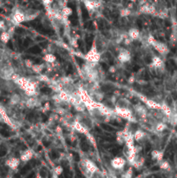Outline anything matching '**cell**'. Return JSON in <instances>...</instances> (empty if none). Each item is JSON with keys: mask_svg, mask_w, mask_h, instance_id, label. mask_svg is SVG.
Masks as SVG:
<instances>
[{"mask_svg": "<svg viewBox=\"0 0 177 178\" xmlns=\"http://www.w3.org/2000/svg\"><path fill=\"white\" fill-rule=\"evenodd\" d=\"M84 4L89 11H95V9H97L100 6V3L95 1V0H84Z\"/></svg>", "mask_w": 177, "mask_h": 178, "instance_id": "obj_17", "label": "cell"}, {"mask_svg": "<svg viewBox=\"0 0 177 178\" xmlns=\"http://www.w3.org/2000/svg\"><path fill=\"white\" fill-rule=\"evenodd\" d=\"M40 104H41V102L39 101V99H38V98L36 96H30L28 99L26 100V102H25V105L28 108H30V109L39 106V105H40Z\"/></svg>", "mask_w": 177, "mask_h": 178, "instance_id": "obj_18", "label": "cell"}, {"mask_svg": "<svg viewBox=\"0 0 177 178\" xmlns=\"http://www.w3.org/2000/svg\"><path fill=\"white\" fill-rule=\"evenodd\" d=\"M130 2H133V3H135V2H136V0H129Z\"/></svg>", "mask_w": 177, "mask_h": 178, "instance_id": "obj_43", "label": "cell"}, {"mask_svg": "<svg viewBox=\"0 0 177 178\" xmlns=\"http://www.w3.org/2000/svg\"><path fill=\"white\" fill-rule=\"evenodd\" d=\"M163 155H164L163 151H161V150H158V149H154L151 152V157H152V159L153 160H155L157 163L162 161L163 159Z\"/></svg>", "mask_w": 177, "mask_h": 178, "instance_id": "obj_20", "label": "cell"}, {"mask_svg": "<svg viewBox=\"0 0 177 178\" xmlns=\"http://www.w3.org/2000/svg\"><path fill=\"white\" fill-rule=\"evenodd\" d=\"M131 10L129 8H123L120 11V16L122 17H127L131 15Z\"/></svg>", "mask_w": 177, "mask_h": 178, "instance_id": "obj_33", "label": "cell"}, {"mask_svg": "<svg viewBox=\"0 0 177 178\" xmlns=\"http://www.w3.org/2000/svg\"><path fill=\"white\" fill-rule=\"evenodd\" d=\"M44 60L47 63V64H54L56 60V57L54 54L52 53H46L44 56Z\"/></svg>", "mask_w": 177, "mask_h": 178, "instance_id": "obj_25", "label": "cell"}, {"mask_svg": "<svg viewBox=\"0 0 177 178\" xmlns=\"http://www.w3.org/2000/svg\"><path fill=\"white\" fill-rule=\"evenodd\" d=\"M117 59L118 61L122 64H126L129 63L131 60V53L129 50H126V49H122L119 53H118L117 56Z\"/></svg>", "mask_w": 177, "mask_h": 178, "instance_id": "obj_7", "label": "cell"}, {"mask_svg": "<svg viewBox=\"0 0 177 178\" xmlns=\"http://www.w3.org/2000/svg\"><path fill=\"white\" fill-rule=\"evenodd\" d=\"M86 136H87V138L89 139V141L90 142V143H91L94 147H96V141H95V138L89 132H88V133L86 134Z\"/></svg>", "mask_w": 177, "mask_h": 178, "instance_id": "obj_36", "label": "cell"}, {"mask_svg": "<svg viewBox=\"0 0 177 178\" xmlns=\"http://www.w3.org/2000/svg\"><path fill=\"white\" fill-rule=\"evenodd\" d=\"M133 173H134L133 168L130 167L126 171H124V173L122 175V177H124V178H131L133 176Z\"/></svg>", "mask_w": 177, "mask_h": 178, "instance_id": "obj_34", "label": "cell"}, {"mask_svg": "<svg viewBox=\"0 0 177 178\" xmlns=\"http://www.w3.org/2000/svg\"><path fill=\"white\" fill-rule=\"evenodd\" d=\"M140 98L143 100V102L150 109H153V110H161V108H162V104L156 102V101H154L152 99H148V98L143 96H140Z\"/></svg>", "mask_w": 177, "mask_h": 178, "instance_id": "obj_8", "label": "cell"}, {"mask_svg": "<svg viewBox=\"0 0 177 178\" xmlns=\"http://www.w3.org/2000/svg\"><path fill=\"white\" fill-rule=\"evenodd\" d=\"M70 44L73 46V47H77L78 46V44H77V39L75 38V37H72L70 40Z\"/></svg>", "mask_w": 177, "mask_h": 178, "instance_id": "obj_37", "label": "cell"}, {"mask_svg": "<svg viewBox=\"0 0 177 178\" xmlns=\"http://www.w3.org/2000/svg\"><path fill=\"white\" fill-rule=\"evenodd\" d=\"M0 116L2 117V120L4 123H5L6 124H8L10 127L14 128V124L12 122V120L11 119V117L9 116L6 110L5 107H3L2 105H0Z\"/></svg>", "mask_w": 177, "mask_h": 178, "instance_id": "obj_10", "label": "cell"}, {"mask_svg": "<svg viewBox=\"0 0 177 178\" xmlns=\"http://www.w3.org/2000/svg\"><path fill=\"white\" fill-rule=\"evenodd\" d=\"M146 40H147L148 44V45H150V46H153V45L156 43V41H157L156 39L154 37V36H152V35H148Z\"/></svg>", "mask_w": 177, "mask_h": 178, "instance_id": "obj_35", "label": "cell"}, {"mask_svg": "<svg viewBox=\"0 0 177 178\" xmlns=\"http://www.w3.org/2000/svg\"><path fill=\"white\" fill-rule=\"evenodd\" d=\"M11 37V36L7 31H4L1 32V34H0V40H1L4 44H7L10 41Z\"/></svg>", "mask_w": 177, "mask_h": 178, "instance_id": "obj_26", "label": "cell"}, {"mask_svg": "<svg viewBox=\"0 0 177 178\" xmlns=\"http://www.w3.org/2000/svg\"><path fill=\"white\" fill-rule=\"evenodd\" d=\"M15 70L12 66L8 64H4L0 68V77L5 81H11L12 76L14 75Z\"/></svg>", "mask_w": 177, "mask_h": 178, "instance_id": "obj_4", "label": "cell"}, {"mask_svg": "<svg viewBox=\"0 0 177 178\" xmlns=\"http://www.w3.org/2000/svg\"><path fill=\"white\" fill-rule=\"evenodd\" d=\"M71 127L74 130L79 132L81 134H84L86 135L89 132V129L83 124V122L81 121H74L71 124Z\"/></svg>", "mask_w": 177, "mask_h": 178, "instance_id": "obj_9", "label": "cell"}, {"mask_svg": "<svg viewBox=\"0 0 177 178\" xmlns=\"http://www.w3.org/2000/svg\"><path fill=\"white\" fill-rule=\"evenodd\" d=\"M167 128V125L164 122H160V123H157L155 124V127H154V130L157 131V132H162L164 130H166Z\"/></svg>", "mask_w": 177, "mask_h": 178, "instance_id": "obj_32", "label": "cell"}, {"mask_svg": "<svg viewBox=\"0 0 177 178\" xmlns=\"http://www.w3.org/2000/svg\"><path fill=\"white\" fill-rule=\"evenodd\" d=\"M21 102V97H20V95H18L17 93H13L11 96V98H10V104L11 105H17L19 103Z\"/></svg>", "mask_w": 177, "mask_h": 178, "instance_id": "obj_23", "label": "cell"}, {"mask_svg": "<svg viewBox=\"0 0 177 178\" xmlns=\"http://www.w3.org/2000/svg\"><path fill=\"white\" fill-rule=\"evenodd\" d=\"M115 113L116 114V116H120L123 119L128 120L129 122L132 123V122H135V117L132 113V110L126 107V106H115Z\"/></svg>", "mask_w": 177, "mask_h": 178, "instance_id": "obj_1", "label": "cell"}, {"mask_svg": "<svg viewBox=\"0 0 177 178\" xmlns=\"http://www.w3.org/2000/svg\"><path fill=\"white\" fill-rule=\"evenodd\" d=\"M84 59L87 62H90V63H95L97 64L100 61L101 59V53L98 50V48L96 46L95 41H94L91 48L89 49V50L85 54L84 56Z\"/></svg>", "mask_w": 177, "mask_h": 178, "instance_id": "obj_2", "label": "cell"}, {"mask_svg": "<svg viewBox=\"0 0 177 178\" xmlns=\"http://www.w3.org/2000/svg\"><path fill=\"white\" fill-rule=\"evenodd\" d=\"M11 21L14 25H20L22 23L25 22V11L21 10H16L11 16Z\"/></svg>", "mask_w": 177, "mask_h": 178, "instance_id": "obj_5", "label": "cell"}, {"mask_svg": "<svg viewBox=\"0 0 177 178\" xmlns=\"http://www.w3.org/2000/svg\"><path fill=\"white\" fill-rule=\"evenodd\" d=\"M128 36L132 39L133 41H135V40H137V39L140 38L141 32H140V31L137 29V28H131V29L129 30Z\"/></svg>", "mask_w": 177, "mask_h": 178, "instance_id": "obj_19", "label": "cell"}, {"mask_svg": "<svg viewBox=\"0 0 177 178\" xmlns=\"http://www.w3.org/2000/svg\"><path fill=\"white\" fill-rule=\"evenodd\" d=\"M161 110H162V112L165 115V116H169L172 113H173V111H172V109L167 104H165V103H163V104H162V108H161Z\"/></svg>", "mask_w": 177, "mask_h": 178, "instance_id": "obj_28", "label": "cell"}, {"mask_svg": "<svg viewBox=\"0 0 177 178\" xmlns=\"http://www.w3.org/2000/svg\"><path fill=\"white\" fill-rule=\"evenodd\" d=\"M3 5H4V3H3V0H0V7H2V6H3Z\"/></svg>", "mask_w": 177, "mask_h": 178, "instance_id": "obj_42", "label": "cell"}, {"mask_svg": "<svg viewBox=\"0 0 177 178\" xmlns=\"http://www.w3.org/2000/svg\"><path fill=\"white\" fill-rule=\"evenodd\" d=\"M64 172V168L61 165H57L56 167H54L53 171H52V176L53 177H58L59 175H61Z\"/></svg>", "mask_w": 177, "mask_h": 178, "instance_id": "obj_29", "label": "cell"}, {"mask_svg": "<svg viewBox=\"0 0 177 178\" xmlns=\"http://www.w3.org/2000/svg\"><path fill=\"white\" fill-rule=\"evenodd\" d=\"M157 52H159L160 54L162 55H166L168 53L169 50H168V47L167 46L166 44L164 43H162V42H159V41H156V43L152 46Z\"/></svg>", "mask_w": 177, "mask_h": 178, "instance_id": "obj_11", "label": "cell"}, {"mask_svg": "<svg viewBox=\"0 0 177 178\" xmlns=\"http://www.w3.org/2000/svg\"><path fill=\"white\" fill-rule=\"evenodd\" d=\"M33 155H34V151L31 149H28L25 150L20 155V157H19V159H20V161L23 162V163H27V162H29L30 160L32 159Z\"/></svg>", "mask_w": 177, "mask_h": 178, "instance_id": "obj_15", "label": "cell"}, {"mask_svg": "<svg viewBox=\"0 0 177 178\" xmlns=\"http://www.w3.org/2000/svg\"><path fill=\"white\" fill-rule=\"evenodd\" d=\"M45 66L46 65L44 64H33L30 69L33 70L34 73H36V74L38 75V74H41L42 73V71L45 68Z\"/></svg>", "mask_w": 177, "mask_h": 178, "instance_id": "obj_24", "label": "cell"}, {"mask_svg": "<svg viewBox=\"0 0 177 178\" xmlns=\"http://www.w3.org/2000/svg\"><path fill=\"white\" fill-rule=\"evenodd\" d=\"M25 22H28L36 19L39 16V14H40V11L33 9H28L25 11Z\"/></svg>", "mask_w": 177, "mask_h": 178, "instance_id": "obj_13", "label": "cell"}, {"mask_svg": "<svg viewBox=\"0 0 177 178\" xmlns=\"http://www.w3.org/2000/svg\"><path fill=\"white\" fill-rule=\"evenodd\" d=\"M73 11L70 7H68V6H64L61 10V13L64 17V19H67L71 14H72Z\"/></svg>", "mask_w": 177, "mask_h": 178, "instance_id": "obj_27", "label": "cell"}, {"mask_svg": "<svg viewBox=\"0 0 177 178\" xmlns=\"http://www.w3.org/2000/svg\"><path fill=\"white\" fill-rule=\"evenodd\" d=\"M80 164H82V169H84V174L86 176H92L94 174L99 171L96 164L89 159L83 160Z\"/></svg>", "mask_w": 177, "mask_h": 178, "instance_id": "obj_3", "label": "cell"}, {"mask_svg": "<svg viewBox=\"0 0 177 178\" xmlns=\"http://www.w3.org/2000/svg\"><path fill=\"white\" fill-rule=\"evenodd\" d=\"M133 135H134V138H135V141L140 142L143 139H144V137L146 136V133L143 130H136L133 133Z\"/></svg>", "mask_w": 177, "mask_h": 178, "instance_id": "obj_22", "label": "cell"}, {"mask_svg": "<svg viewBox=\"0 0 177 178\" xmlns=\"http://www.w3.org/2000/svg\"><path fill=\"white\" fill-rule=\"evenodd\" d=\"M135 111L142 119L147 117V109L143 105H136L135 106Z\"/></svg>", "mask_w": 177, "mask_h": 178, "instance_id": "obj_21", "label": "cell"}, {"mask_svg": "<svg viewBox=\"0 0 177 178\" xmlns=\"http://www.w3.org/2000/svg\"><path fill=\"white\" fill-rule=\"evenodd\" d=\"M135 77L134 76H131L129 78V84H133V83H135Z\"/></svg>", "mask_w": 177, "mask_h": 178, "instance_id": "obj_41", "label": "cell"}, {"mask_svg": "<svg viewBox=\"0 0 177 178\" xmlns=\"http://www.w3.org/2000/svg\"><path fill=\"white\" fill-rule=\"evenodd\" d=\"M158 164H159V167L161 169H163V170H169L170 169V164L166 160L162 159V161L158 162Z\"/></svg>", "mask_w": 177, "mask_h": 178, "instance_id": "obj_30", "label": "cell"}, {"mask_svg": "<svg viewBox=\"0 0 177 178\" xmlns=\"http://www.w3.org/2000/svg\"><path fill=\"white\" fill-rule=\"evenodd\" d=\"M6 31V25L4 20H0V31Z\"/></svg>", "mask_w": 177, "mask_h": 178, "instance_id": "obj_38", "label": "cell"}, {"mask_svg": "<svg viewBox=\"0 0 177 178\" xmlns=\"http://www.w3.org/2000/svg\"><path fill=\"white\" fill-rule=\"evenodd\" d=\"M140 11L143 14H149V15H155L156 13V9L153 5L150 4H143L141 5V8H140Z\"/></svg>", "mask_w": 177, "mask_h": 178, "instance_id": "obj_12", "label": "cell"}, {"mask_svg": "<svg viewBox=\"0 0 177 178\" xmlns=\"http://www.w3.org/2000/svg\"><path fill=\"white\" fill-rule=\"evenodd\" d=\"M150 66L154 69H156V70H159V69H162L163 68L164 66V63L162 61V59L158 56H153L152 58V62L150 64Z\"/></svg>", "mask_w": 177, "mask_h": 178, "instance_id": "obj_16", "label": "cell"}, {"mask_svg": "<svg viewBox=\"0 0 177 178\" xmlns=\"http://www.w3.org/2000/svg\"><path fill=\"white\" fill-rule=\"evenodd\" d=\"M25 63L26 67H28V68H31V67H32V65H33V63L30 60V59H26Z\"/></svg>", "mask_w": 177, "mask_h": 178, "instance_id": "obj_39", "label": "cell"}, {"mask_svg": "<svg viewBox=\"0 0 177 178\" xmlns=\"http://www.w3.org/2000/svg\"><path fill=\"white\" fill-rule=\"evenodd\" d=\"M109 70V72H110V73L114 74V73H115V72H116V68H115V66H110Z\"/></svg>", "mask_w": 177, "mask_h": 178, "instance_id": "obj_40", "label": "cell"}, {"mask_svg": "<svg viewBox=\"0 0 177 178\" xmlns=\"http://www.w3.org/2000/svg\"><path fill=\"white\" fill-rule=\"evenodd\" d=\"M20 159H18L17 157H10L9 159L6 160L5 162V165L7 167H9L12 170H16L18 166H19V163H20Z\"/></svg>", "mask_w": 177, "mask_h": 178, "instance_id": "obj_14", "label": "cell"}, {"mask_svg": "<svg viewBox=\"0 0 177 178\" xmlns=\"http://www.w3.org/2000/svg\"><path fill=\"white\" fill-rule=\"evenodd\" d=\"M110 165L115 170H123L126 165V160L124 157L116 156V157H114L111 160Z\"/></svg>", "mask_w": 177, "mask_h": 178, "instance_id": "obj_6", "label": "cell"}, {"mask_svg": "<svg viewBox=\"0 0 177 178\" xmlns=\"http://www.w3.org/2000/svg\"><path fill=\"white\" fill-rule=\"evenodd\" d=\"M116 142L120 145L124 143V132L123 131L117 132V134H116Z\"/></svg>", "mask_w": 177, "mask_h": 178, "instance_id": "obj_31", "label": "cell"}]
</instances>
